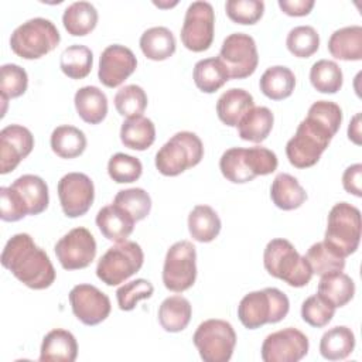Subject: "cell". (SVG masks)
<instances>
[{"mask_svg": "<svg viewBox=\"0 0 362 362\" xmlns=\"http://www.w3.org/2000/svg\"><path fill=\"white\" fill-rule=\"evenodd\" d=\"M348 137L356 146L361 144V113H356L348 126Z\"/></svg>", "mask_w": 362, "mask_h": 362, "instance_id": "obj_52", "label": "cell"}, {"mask_svg": "<svg viewBox=\"0 0 362 362\" xmlns=\"http://www.w3.org/2000/svg\"><path fill=\"white\" fill-rule=\"evenodd\" d=\"M279 7L287 16L303 17L310 14L314 7V0H279Z\"/></svg>", "mask_w": 362, "mask_h": 362, "instance_id": "obj_51", "label": "cell"}, {"mask_svg": "<svg viewBox=\"0 0 362 362\" xmlns=\"http://www.w3.org/2000/svg\"><path fill=\"white\" fill-rule=\"evenodd\" d=\"M221 219L209 205H197L188 215V230L194 240L212 242L221 232Z\"/></svg>", "mask_w": 362, "mask_h": 362, "instance_id": "obj_31", "label": "cell"}, {"mask_svg": "<svg viewBox=\"0 0 362 362\" xmlns=\"http://www.w3.org/2000/svg\"><path fill=\"white\" fill-rule=\"evenodd\" d=\"M61 41L59 31L51 20L35 17L18 25L10 37L11 51L24 59H38L52 49Z\"/></svg>", "mask_w": 362, "mask_h": 362, "instance_id": "obj_5", "label": "cell"}, {"mask_svg": "<svg viewBox=\"0 0 362 362\" xmlns=\"http://www.w3.org/2000/svg\"><path fill=\"white\" fill-rule=\"evenodd\" d=\"M274 116L272 110L266 106H253L240 119L238 127V134L242 140L252 143H262L267 139L273 129Z\"/></svg>", "mask_w": 362, "mask_h": 362, "instance_id": "obj_26", "label": "cell"}, {"mask_svg": "<svg viewBox=\"0 0 362 362\" xmlns=\"http://www.w3.org/2000/svg\"><path fill=\"white\" fill-rule=\"evenodd\" d=\"M290 310L288 297L276 287L250 291L238 305V317L247 329L260 328L264 324H276L286 318Z\"/></svg>", "mask_w": 362, "mask_h": 362, "instance_id": "obj_4", "label": "cell"}, {"mask_svg": "<svg viewBox=\"0 0 362 362\" xmlns=\"http://www.w3.org/2000/svg\"><path fill=\"white\" fill-rule=\"evenodd\" d=\"M318 294L328 300L335 308L344 307L354 298L355 283L342 272L324 274L318 283Z\"/></svg>", "mask_w": 362, "mask_h": 362, "instance_id": "obj_36", "label": "cell"}, {"mask_svg": "<svg viewBox=\"0 0 362 362\" xmlns=\"http://www.w3.org/2000/svg\"><path fill=\"white\" fill-rule=\"evenodd\" d=\"M74 102L79 117L89 124L100 123L107 115V98L98 86L79 88Z\"/></svg>", "mask_w": 362, "mask_h": 362, "instance_id": "obj_24", "label": "cell"}, {"mask_svg": "<svg viewBox=\"0 0 362 362\" xmlns=\"http://www.w3.org/2000/svg\"><path fill=\"white\" fill-rule=\"evenodd\" d=\"M204 157V144L192 132H178L156 154V168L165 177H175L195 167Z\"/></svg>", "mask_w": 362, "mask_h": 362, "instance_id": "obj_6", "label": "cell"}, {"mask_svg": "<svg viewBox=\"0 0 362 362\" xmlns=\"http://www.w3.org/2000/svg\"><path fill=\"white\" fill-rule=\"evenodd\" d=\"M310 342L300 329L288 327L269 334L262 344L264 362H297L308 354Z\"/></svg>", "mask_w": 362, "mask_h": 362, "instance_id": "obj_14", "label": "cell"}, {"mask_svg": "<svg viewBox=\"0 0 362 362\" xmlns=\"http://www.w3.org/2000/svg\"><path fill=\"white\" fill-rule=\"evenodd\" d=\"M76 356L78 342L69 331L57 328L42 338L40 349L41 362H74Z\"/></svg>", "mask_w": 362, "mask_h": 362, "instance_id": "obj_20", "label": "cell"}, {"mask_svg": "<svg viewBox=\"0 0 362 362\" xmlns=\"http://www.w3.org/2000/svg\"><path fill=\"white\" fill-rule=\"evenodd\" d=\"M153 293H154V287L146 279H136L133 281L124 283L116 290L119 308L122 311H132L134 310L137 301L150 298Z\"/></svg>", "mask_w": 362, "mask_h": 362, "instance_id": "obj_48", "label": "cell"}, {"mask_svg": "<svg viewBox=\"0 0 362 362\" xmlns=\"http://www.w3.org/2000/svg\"><path fill=\"white\" fill-rule=\"evenodd\" d=\"M260 90L272 100H283L288 98L296 86V76L293 71L283 65L267 68L259 81Z\"/></svg>", "mask_w": 362, "mask_h": 362, "instance_id": "obj_28", "label": "cell"}, {"mask_svg": "<svg viewBox=\"0 0 362 362\" xmlns=\"http://www.w3.org/2000/svg\"><path fill=\"white\" fill-rule=\"evenodd\" d=\"M98 11L89 1H75L69 4L62 14V24L68 34L83 37L95 30L98 24Z\"/></svg>", "mask_w": 362, "mask_h": 362, "instance_id": "obj_30", "label": "cell"}, {"mask_svg": "<svg viewBox=\"0 0 362 362\" xmlns=\"http://www.w3.org/2000/svg\"><path fill=\"white\" fill-rule=\"evenodd\" d=\"M197 279V249L189 240L170 246L163 266V283L167 290L182 293L194 286Z\"/></svg>", "mask_w": 362, "mask_h": 362, "instance_id": "obj_10", "label": "cell"}, {"mask_svg": "<svg viewBox=\"0 0 362 362\" xmlns=\"http://www.w3.org/2000/svg\"><path fill=\"white\" fill-rule=\"evenodd\" d=\"M361 180H362V164L359 163L352 164L342 174V187L348 194H352L361 198L362 197Z\"/></svg>", "mask_w": 362, "mask_h": 362, "instance_id": "obj_50", "label": "cell"}, {"mask_svg": "<svg viewBox=\"0 0 362 362\" xmlns=\"http://www.w3.org/2000/svg\"><path fill=\"white\" fill-rule=\"evenodd\" d=\"M218 58L228 69L229 79L250 76L259 64V54L253 37L245 33L229 34L221 47Z\"/></svg>", "mask_w": 362, "mask_h": 362, "instance_id": "obj_11", "label": "cell"}, {"mask_svg": "<svg viewBox=\"0 0 362 362\" xmlns=\"http://www.w3.org/2000/svg\"><path fill=\"white\" fill-rule=\"evenodd\" d=\"M341 107L331 100L314 102L294 136L286 144V156L296 168H308L318 163L329 141L339 130Z\"/></svg>", "mask_w": 362, "mask_h": 362, "instance_id": "obj_1", "label": "cell"}, {"mask_svg": "<svg viewBox=\"0 0 362 362\" xmlns=\"http://www.w3.org/2000/svg\"><path fill=\"white\" fill-rule=\"evenodd\" d=\"M0 218L4 222H17L28 215L25 202L11 185L0 188Z\"/></svg>", "mask_w": 362, "mask_h": 362, "instance_id": "obj_49", "label": "cell"}, {"mask_svg": "<svg viewBox=\"0 0 362 362\" xmlns=\"http://www.w3.org/2000/svg\"><path fill=\"white\" fill-rule=\"evenodd\" d=\"M175 37L167 27H151L140 37V48L146 58L164 61L175 52Z\"/></svg>", "mask_w": 362, "mask_h": 362, "instance_id": "obj_29", "label": "cell"}, {"mask_svg": "<svg viewBox=\"0 0 362 362\" xmlns=\"http://www.w3.org/2000/svg\"><path fill=\"white\" fill-rule=\"evenodd\" d=\"M33 133L21 124H8L0 132V174H8L31 153Z\"/></svg>", "mask_w": 362, "mask_h": 362, "instance_id": "obj_18", "label": "cell"}, {"mask_svg": "<svg viewBox=\"0 0 362 362\" xmlns=\"http://www.w3.org/2000/svg\"><path fill=\"white\" fill-rule=\"evenodd\" d=\"M120 140L124 147L143 151L156 140L154 123L144 116L126 119L120 127Z\"/></svg>", "mask_w": 362, "mask_h": 362, "instance_id": "obj_32", "label": "cell"}, {"mask_svg": "<svg viewBox=\"0 0 362 362\" xmlns=\"http://www.w3.org/2000/svg\"><path fill=\"white\" fill-rule=\"evenodd\" d=\"M144 262V253L139 243L123 240L109 247L99 259L96 276L106 286H117L136 274Z\"/></svg>", "mask_w": 362, "mask_h": 362, "instance_id": "obj_8", "label": "cell"}, {"mask_svg": "<svg viewBox=\"0 0 362 362\" xmlns=\"http://www.w3.org/2000/svg\"><path fill=\"white\" fill-rule=\"evenodd\" d=\"M355 348V335L351 328L338 325L324 332L320 341V354L328 361L348 358Z\"/></svg>", "mask_w": 362, "mask_h": 362, "instance_id": "obj_33", "label": "cell"}, {"mask_svg": "<svg viewBox=\"0 0 362 362\" xmlns=\"http://www.w3.org/2000/svg\"><path fill=\"white\" fill-rule=\"evenodd\" d=\"M192 342L204 362H228L236 345V334L230 322L211 318L198 325Z\"/></svg>", "mask_w": 362, "mask_h": 362, "instance_id": "obj_9", "label": "cell"}, {"mask_svg": "<svg viewBox=\"0 0 362 362\" xmlns=\"http://www.w3.org/2000/svg\"><path fill=\"white\" fill-rule=\"evenodd\" d=\"M253 106V96L247 90L240 88H230L219 96L216 102V113L223 124L236 127L240 119Z\"/></svg>", "mask_w": 362, "mask_h": 362, "instance_id": "obj_21", "label": "cell"}, {"mask_svg": "<svg viewBox=\"0 0 362 362\" xmlns=\"http://www.w3.org/2000/svg\"><path fill=\"white\" fill-rule=\"evenodd\" d=\"M51 148L61 158H75L79 157L86 148V136L82 130L75 126L62 124L52 130L51 133Z\"/></svg>", "mask_w": 362, "mask_h": 362, "instance_id": "obj_35", "label": "cell"}, {"mask_svg": "<svg viewBox=\"0 0 362 362\" xmlns=\"http://www.w3.org/2000/svg\"><path fill=\"white\" fill-rule=\"evenodd\" d=\"M219 168L222 175L233 184H245L256 178L249 167L246 148L242 147H232L223 151L219 160Z\"/></svg>", "mask_w": 362, "mask_h": 362, "instance_id": "obj_38", "label": "cell"}, {"mask_svg": "<svg viewBox=\"0 0 362 362\" xmlns=\"http://www.w3.org/2000/svg\"><path fill=\"white\" fill-rule=\"evenodd\" d=\"M310 82L321 93H337L344 82L342 71L337 62L320 59L310 69Z\"/></svg>", "mask_w": 362, "mask_h": 362, "instance_id": "obj_40", "label": "cell"}, {"mask_svg": "<svg viewBox=\"0 0 362 362\" xmlns=\"http://www.w3.org/2000/svg\"><path fill=\"white\" fill-rule=\"evenodd\" d=\"M136 66L137 59L130 48L112 44L100 54L98 78L106 88H116L136 71Z\"/></svg>", "mask_w": 362, "mask_h": 362, "instance_id": "obj_17", "label": "cell"}, {"mask_svg": "<svg viewBox=\"0 0 362 362\" xmlns=\"http://www.w3.org/2000/svg\"><path fill=\"white\" fill-rule=\"evenodd\" d=\"M226 16L236 24H256L263 13L264 3L262 0H228L225 3Z\"/></svg>", "mask_w": 362, "mask_h": 362, "instance_id": "obj_47", "label": "cell"}, {"mask_svg": "<svg viewBox=\"0 0 362 362\" xmlns=\"http://www.w3.org/2000/svg\"><path fill=\"white\" fill-rule=\"evenodd\" d=\"M93 65V54L86 45L74 44L64 49L59 59L61 71L71 79L86 78Z\"/></svg>", "mask_w": 362, "mask_h": 362, "instance_id": "obj_37", "label": "cell"}, {"mask_svg": "<svg viewBox=\"0 0 362 362\" xmlns=\"http://www.w3.org/2000/svg\"><path fill=\"white\" fill-rule=\"evenodd\" d=\"M270 198L277 208L283 211H293L305 202L307 192L296 177L287 173H280L272 182Z\"/></svg>", "mask_w": 362, "mask_h": 362, "instance_id": "obj_23", "label": "cell"}, {"mask_svg": "<svg viewBox=\"0 0 362 362\" xmlns=\"http://www.w3.org/2000/svg\"><path fill=\"white\" fill-rule=\"evenodd\" d=\"M329 54L342 61L362 59V27L348 25L335 30L328 40Z\"/></svg>", "mask_w": 362, "mask_h": 362, "instance_id": "obj_22", "label": "cell"}, {"mask_svg": "<svg viewBox=\"0 0 362 362\" xmlns=\"http://www.w3.org/2000/svg\"><path fill=\"white\" fill-rule=\"evenodd\" d=\"M113 204L123 208L136 222L144 219L151 209V198L143 188H127L120 189Z\"/></svg>", "mask_w": 362, "mask_h": 362, "instance_id": "obj_44", "label": "cell"}, {"mask_svg": "<svg viewBox=\"0 0 362 362\" xmlns=\"http://www.w3.org/2000/svg\"><path fill=\"white\" fill-rule=\"evenodd\" d=\"M116 110L126 119L143 116L147 107V95L139 85H126L120 88L115 95Z\"/></svg>", "mask_w": 362, "mask_h": 362, "instance_id": "obj_41", "label": "cell"}, {"mask_svg": "<svg viewBox=\"0 0 362 362\" xmlns=\"http://www.w3.org/2000/svg\"><path fill=\"white\" fill-rule=\"evenodd\" d=\"M191 303L182 296L167 297L158 307V322L167 332H180L191 321Z\"/></svg>", "mask_w": 362, "mask_h": 362, "instance_id": "obj_27", "label": "cell"}, {"mask_svg": "<svg viewBox=\"0 0 362 362\" xmlns=\"http://www.w3.org/2000/svg\"><path fill=\"white\" fill-rule=\"evenodd\" d=\"M96 225L100 233L112 242H123L132 235L136 221L119 205L110 204L96 214Z\"/></svg>", "mask_w": 362, "mask_h": 362, "instance_id": "obj_19", "label": "cell"}, {"mask_svg": "<svg viewBox=\"0 0 362 362\" xmlns=\"http://www.w3.org/2000/svg\"><path fill=\"white\" fill-rule=\"evenodd\" d=\"M266 272L291 287H304L310 283L313 272L305 257L301 256L293 243L283 238L272 239L263 252Z\"/></svg>", "mask_w": 362, "mask_h": 362, "instance_id": "obj_3", "label": "cell"}, {"mask_svg": "<svg viewBox=\"0 0 362 362\" xmlns=\"http://www.w3.org/2000/svg\"><path fill=\"white\" fill-rule=\"evenodd\" d=\"M28 76L17 64H4L0 69V93L3 99H14L27 90Z\"/></svg>", "mask_w": 362, "mask_h": 362, "instance_id": "obj_46", "label": "cell"}, {"mask_svg": "<svg viewBox=\"0 0 362 362\" xmlns=\"http://www.w3.org/2000/svg\"><path fill=\"white\" fill-rule=\"evenodd\" d=\"M69 303L74 315L89 327L105 321L112 310L109 297L92 284H76L72 287Z\"/></svg>", "mask_w": 362, "mask_h": 362, "instance_id": "obj_16", "label": "cell"}, {"mask_svg": "<svg viewBox=\"0 0 362 362\" xmlns=\"http://www.w3.org/2000/svg\"><path fill=\"white\" fill-rule=\"evenodd\" d=\"M192 78L201 92L214 93L229 81V74L223 62L218 57H212L195 64Z\"/></svg>", "mask_w": 362, "mask_h": 362, "instance_id": "obj_34", "label": "cell"}, {"mask_svg": "<svg viewBox=\"0 0 362 362\" xmlns=\"http://www.w3.org/2000/svg\"><path fill=\"white\" fill-rule=\"evenodd\" d=\"M335 314V307L322 296L313 294L301 304V318L314 328L328 325Z\"/></svg>", "mask_w": 362, "mask_h": 362, "instance_id": "obj_45", "label": "cell"}, {"mask_svg": "<svg viewBox=\"0 0 362 362\" xmlns=\"http://www.w3.org/2000/svg\"><path fill=\"white\" fill-rule=\"evenodd\" d=\"M177 1H173V3H160V1H154V6L157 7H161V8H167V7H173L175 6Z\"/></svg>", "mask_w": 362, "mask_h": 362, "instance_id": "obj_53", "label": "cell"}, {"mask_svg": "<svg viewBox=\"0 0 362 362\" xmlns=\"http://www.w3.org/2000/svg\"><path fill=\"white\" fill-rule=\"evenodd\" d=\"M215 14L208 1H194L188 6L181 28V41L192 52L206 51L214 41Z\"/></svg>", "mask_w": 362, "mask_h": 362, "instance_id": "obj_12", "label": "cell"}, {"mask_svg": "<svg viewBox=\"0 0 362 362\" xmlns=\"http://www.w3.org/2000/svg\"><path fill=\"white\" fill-rule=\"evenodd\" d=\"M55 255L65 270H79L88 267L96 256V240L93 235L82 226L71 229L55 243Z\"/></svg>", "mask_w": 362, "mask_h": 362, "instance_id": "obj_13", "label": "cell"}, {"mask_svg": "<svg viewBox=\"0 0 362 362\" xmlns=\"http://www.w3.org/2000/svg\"><path fill=\"white\" fill-rule=\"evenodd\" d=\"M143 165L137 157L116 153L109 158L107 174L117 184H130L141 177Z\"/></svg>", "mask_w": 362, "mask_h": 362, "instance_id": "obj_43", "label": "cell"}, {"mask_svg": "<svg viewBox=\"0 0 362 362\" xmlns=\"http://www.w3.org/2000/svg\"><path fill=\"white\" fill-rule=\"evenodd\" d=\"M58 198L68 218L82 216L93 204V182L83 173H68L58 181Z\"/></svg>", "mask_w": 362, "mask_h": 362, "instance_id": "obj_15", "label": "cell"}, {"mask_svg": "<svg viewBox=\"0 0 362 362\" xmlns=\"http://www.w3.org/2000/svg\"><path fill=\"white\" fill-rule=\"evenodd\" d=\"M1 264L24 286L33 290L48 288L55 281V269L41 247L28 233L11 236L3 252Z\"/></svg>", "mask_w": 362, "mask_h": 362, "instance_id": "obj_2", "label": "cell"}, {"mask_svg": "<svg viewBox=\"0 0 362 362\" xmlns=\"http://www.w3.org/2000/svg\"><path fill=\"white\" fill-rule=\"evenodd\" d=\"M304 257L310 264L313 274L318 276L329 274L334 272H342L345 267V257L339 256L324 240L311 245Z\"/></svg>", "mask_w": 362, "mask_h": 362, "instance_id": "obj_39", "label": "cell"}, {"mask_svg": "<svg viewBox=\"0 0 362 362\" xmlns=\"http://www.w3.org/2000/svg\"><path fill=\"white\" fill-rule=\"evenodd\" d=\"M361 240V211L348 204H335L327 219L324 242L339 256L348 257L355 253Z\"/></svg>", "mask_w": 362, "mask_h": 362, "instance_id": "obj_7", "label": "cell"}, {"mask_svg": "<svg viewBox=\"0 0 362 362\" xmlns=\"http://www.w3.org/2000/svg\"><path fill=\"white\" fill-rule=\"evenodd\" d=\"M286 45L294 57L308 58L320 48V35L311 25H297L288 31Z\"/></svg>", "mask_w": 362, "mask_h": 362, "instance_id": "obj_42", "label": "cell"}, {"mask_svg": "<svg viewBox=\"0 0 362 362\" xmlns=\"http://www.w3.org/2000/svg\"><path fill=\"white\" fill-rule=\"evenodd\" d=\"M11 187L21 195L23 201L25 202L28 215H38L47 209L49 202L48 185L41 177L34 174H24L18 177L11 184Z\"/></svg>", "mask_w": 362, "mask_h": 362, "instance_id": "obj_25", "label": "cell"}]
</instances>
